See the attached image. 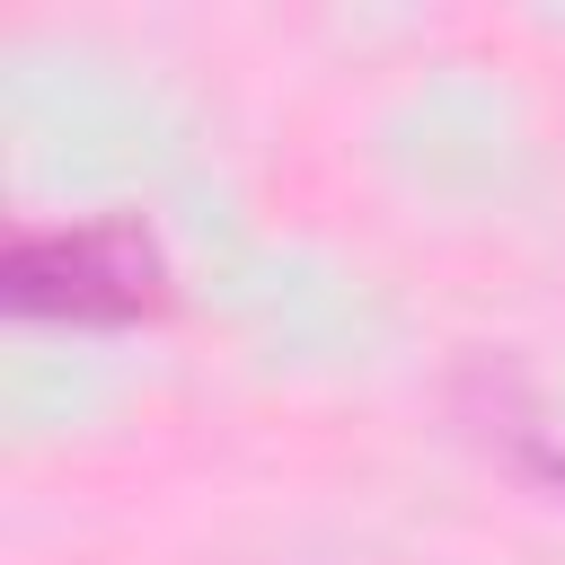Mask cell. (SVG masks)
I'll list each match as a JSON object with an SVG mask.
<instances>
[{
  "instance_id": "1",
  "label": "cell",
  "mask_w": 565,
  "mask_h": 565,
  "mask_svg": "<svg viewBox=\"0 0 565 565\" xmlns=\"http://www.w3.org/2000/svg\"><path fill=\"white\" fill-rule=\"evenodd\" d=\"M168 265L150 230L132 221H79V230H26L9 247V309L18 318H71V327H115L159 309Z\"/></svg>"
}]
</instances>
